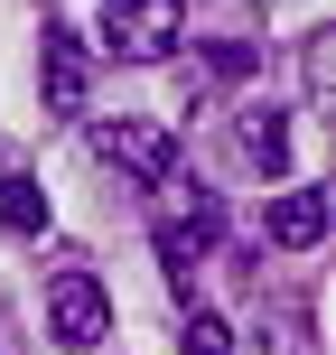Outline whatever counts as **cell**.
Here are the masks:
<instances>
[{
    "instance_id": "obj_7",
    "label": "cell",
    "mask_w": 336,
    "mask_h": 355,
    "mask_svg": "<svg viewBox=\"0 0 336 355\" xmlns=\"http://www.w3.org/2000/svg\"><path fill=\"white\" fill-rule=\"evenodd\" d=\"M0 234H47V187L37 178H19V168H0Z\"/></svg>"
},
{
    "instance_id": "obj_2",
    "label": "cell",
    "mask_w": 336,
    "mask_h": 355,
    "mask_svg": "<svg viewBox=\"0 0 336 355\" xmlns=\"http://www.w3.org/2000/svg\"><path fill=\"white\" fill-rule=\"evenodd\" d=\"M47 337L66 355H94L112 337V290L94 281V271H56V281H47Z\"/></svg>"
},
{
    "instance_id": "obj_9",
    "label": "cell",
    "mask_w": 336,
    "mask_h": 355,
    "mask_svg": "<svg viewBox=\"0 0 336 355\" xmlns=\"http://www.w3.org/2000/svg\"><path fill=\"white\" fill-rule=\"evenodd\" d=\"M0 355H19V318H10V309H0Z\"/></svg>"
},
{
    "instance_id": "obj_1",
    "label": "cell",
    "mask_w": 336,
    "mask_h": 355,
    "mask_svg": "<svg viewBox=\"0 0 336 355\" xmlns=\"http://www.w3.org/2000/svg\"><path fill=\"white\" fill-rule=\"evenodd\" d=\"M187 37V0H103V47L122 66H168Z\"/></svg>"
},
{
    "instance_id": "obj_4",
    "label": "cell",
    "mask_w": 336,
    "mask_h": 355,
    "mask_svg": "<svg viewBox=\"0 0 336 355\" xmlns=\"http://www.w3.org/2000/svg\"><path fill=\"white\" fill-rule=\"evenodd\" d=\"M37 85H47V112H85L94 103V47H85V28H47L37 37Z\"/></svg>"
},
{
    "instance_id": "obj_5",
    "label": "cell",
    "mask_w": 336,
    "mask_h": 355,
    "mask_svg": "<svg viewBox=\"0 0 336 355\" xmlns=\"http://www.w3.org/2000/svg\"><path fill=\"white\" fill-rule=\"evenodd\" d=\"M327 234V187H281L262 206V243H281V252H308Z\"/></svg>"
},
{
    "instance_id": "obj_3",
    "label": "cell",
    "mask_w": 336,
    "mask_h": 355,
    "mask_svg": "<svg viewBox=\"0 0 336 355\" xmlns=\"http://www.w3.org/2000/svg\"><path fill=\"white\" fill-rule=\"evenodd\" d=\"M94 141H103V159L131 178V187H177V131L168 122H141V112H112L103 131H94Z\"/></svg>"
},
{
    "instance_id": "obj_8",
    "label": "cell",
    "mask_w": 336,
    "mask_h": 355,
    "mask_svg": "<svg viewBox=\"0 0 336 355\" xmlns=\"http://www.w3.org/2000/svg\"><path fill=\"white\" fill-rule=\"evenodd\" d=\"M177 355H233V327L215 318V309H187V337H177Z\"/></svg>"
},
{
    "instance_id": "obj_6",
    "label": "cell",
    "mask_w": 336,
    "mask_h": 355,
    "mask_svg": "<svg viewBox=\"0 0 336 355\" xmlns=\"http://www.w3.org/2000/svg\"><path fill=\"white\" fill-rule=\"evenodd\" d=\"M243 159L262 168V178H281V168H290V122H281L271 103H243Z\"/></svg>"
}]
</instances>
